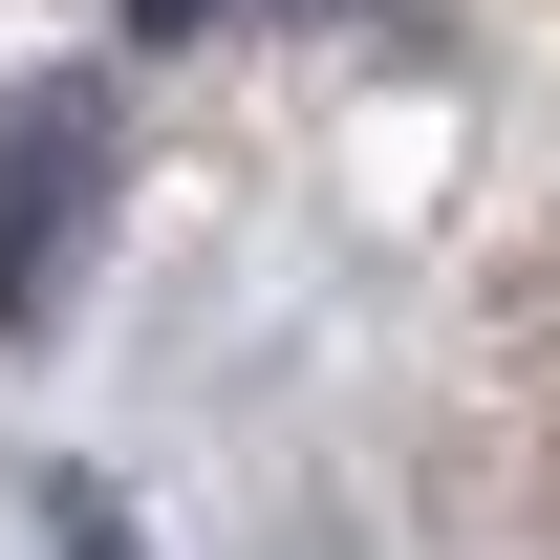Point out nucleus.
Returning a JSON list of instances; mask_svg holds the SVG:
<instances>
[{
	"instance_id": "1",
	"label": "nucleus",
	"mask_w": 560,
	"mask_h": 560,
	"mask_svg": "<svg viewBox=\"0 0 560 560\" xmlns=\"http://www.w3.org/2000/svg\"><path fill=\"white\" fill-rule=\"evenodd\" d=\"M108 195H130V130H108V86H86V66H44L22 108H0V346H44V324H66Z\"/></svg>"
},
{
	"instance_id": "2",
	"label": "nucleus",
	"mask_w": 560,
	"mask_h": 560,
	"mask_svg": "<svg viewBox=\"0 0 560 560\" xmlns=\"http://www.w3.org/2000/svg\"><path fill=\"white\" fill-rule=\"evenodd\" d=\"M215 22H237V0H130V44H215Z\"/></svg>"
}]
</instances>
